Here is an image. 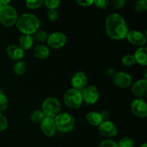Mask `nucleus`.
Returning <instances> with one entry per match:
<instances>
[{"mask_svg": "<svg viewBox=\"0 0 147 147\" xmlns=\"http://www.w3.org/2000/svg\"><path fill=\"white\" fill-rule=\"evenodd\" d=\"M105 30L107 35L114 40L124 39L129 32L127 24L124 19L119 14H111L105 22Z\"/></svg>", "mask_w": 147, "mask_h": 147, "instance_id": "1", "label": "nucleus"}, {"mask_svg": "<svg viewBox=\"0 0 147 147\" xmlns=\"http://www.w3.org/2000/svg\"><path fill=\"white\" fill-rule=\"evenodd\" d=\"M16 26L23 34L32 35L40 27V20L32 14H23L18 17Z\"/></svg>", "mask_w": 147, "mask_h": 147, "instance_id": "2", "label": "nucleus"}, {"mask_svg": "<svg viewBox=\"0 0 147 147\" xmlns=\"http://www.w3.org/2000/svg\"><path fill=\"white\" fill-rule=\"evenodd\" d=\"M54 119L56 128L63 133H68L73 131L76 125L74 117L68 113H60Z\"/></svg>", "mask_w": 147, "mask_h": 147, "instance_id": "3", "label": "nucleus"}, {"mask_svg": "<svg viewBox=\"0 0 147 147\" xmlns=\"http://www.w3.org/2000/svg\"><path fill=\"white\" fill-rule=\"evenodd\" d=\"M61 103L60 100L54 97H49L43 101L42 105V111L46 117L53 118L60 113Z\"/></svg>", "mask_w": 147, "mask_h": 147, "instance_id": "4", "label": "nucleus"}, {"mask_svg": "<svg viewBox=\"0 0 147 147\" xmlns=\"http://www.w3.org/2000/svg\"><path fill=\"white\" fill-rule=\"evenodd\" d=\"M63 101L65 104L70 109H79L81 107L83 103L81 91L74 88L69 89L63 96Z\"/></svg>", "mask_w": 147, "mask_h": 147, "instance_id": "5", "label": "nucleus"}, {"mask_svg": "<svg viewBox=\"0 0 147 147\" xmlns=\"http://www.w3.org/2000/svg\"><path fill=\"white\" fill-rule=\"evenodd\" d=\"M18 15L16 10L9 5L2 6L0 9V23L7 27L16 24Z\"/></svg>", "mask_w": 147, "mask_h": 147, "instance_id": "6", "label": "nucleus"}, {"mask_svg": "<svg viewBox=\"0 0 147 147\" xmlns=\"http://www.w3.org/2000/svg\"><path fill=\"white\" fill-rule=\"evenodd\" d=\"M98 133L103 137L109 139L117 135L118 129L114 123L111 121H103L98 126Z\"/></svg>", "mask_w": 147, "mask_h": 147, "instance_id": "7", "label": "nucleus"}, {"mask_svg": "<svg viewBox=\"0 0 147 147\" xmlns=\"http://www.w3.org/2000/svg\"><path fill=\"white\" fill-rule=\"evenodd\" d=\"M83 102L88 106L93 105L99 98V92L97 88L93 86H86L81 90Z\"/></svg>", "mask_w": 147, "mask_h": 147, "instance_id": "8", "label": "nucleus"}, {"mask_svg": "<svg viewBox=\"0 0 147 147\" xmlns=\"http://www.w3.org/2000/svg\"><path fill=\"white\" fill-rule=\"evenodd\" d=\"M67 42V37L60 32H53L47 39V45L53 49H60L64 47Z\"/></svg>", "mask_w": 147, "mask_h": 147, "instance_id": "9", "label": "nucleus"}, {"mask_svg": "<svg viewBox=\"0 0 147 147\" xmlns=\"http://www.w3.org/2000/svg\"><path fill=\"white\" fill-rule=\"evenodd\" d=\"M113 83L116 87L120 88H129L132 83V77L130 74L125 72L116 73L113 77Z\"/></svg>", "mask_w": 147, "mask_h": 147, "instance_id": "10", "label": "nucleus"}, {"mask_svg": "<svg viewBox=\"0 0 147 147\" xmlns=\"http://www.w3.org/2000/svg\"><path fill=\"white\" fill-rule=\"evenodd\" d=\"M131 110L136 116L145 118L147 116V105L144 99L137 98L133 100L131 104Z\"/></svg>", "mask_w": 147, "mask_h": 147, "instance_id": "11", "label": "nucleus"}, {"mask_svg": "<svg viewBox=\"0 0 147 147\" xmlns=\"http://www.w3.org/2000/svg\"><path fill=\"white\" fill-rule=\"evenodd\" d=\"M126 37L131 44L139 47H143L146 42V35L143 32L138 30L129 31Z\"/></svg>", "mask_w": 147, "mask_h": 147, "instance_id": "12", "label": "nucleus"}, {"mask_svg": "<svg viewBox=\"0 0 147 147\" xmlns=\"http://www.w3.org/2000/svg\"><path fill=\"white\" fill-rule=\"evenodd\" d=\"M88 83V77L83 71L76 72L71 78V85L73 88L81 91L86 87Z\"/></svg>", "mask_w": 147, "mask_h": 147, "instance_id": "13", "label": "nucleus"}, {"mask_svg": "<svg viewBox=\"0 0 147 147\" xmlns=\"http://www.w3.org/2000/svg\"><path fill=\"white\" fill-rule=\"evenodd\" d=\"M40 128L45 136L52 137L55 135L57 129L55 119L53 118L45 117L40 123Z\"/></svg>", "mask_w": 147, "mask_h": 147, "instance_id": "14", "label": "nucleus"}, {"mask_svg": "<svg viewBox=\"0 0 147 147\" xmlns=\"http://www.w3.org/2000/svg\"><path fill=\"white\" fill-rule=\"evenodd\" d=\"M131 91L135 96L139 98L145 97L147 95V80L141 79L137 80L131 87Z\"/></svg>", "mask_w": 147, "mask_h": 147, "instance_id": "15", "label": "nucleus"}, {"mask_svg": "<svg viewBox=\"0 0 147 147\" xmlns=\"http://www.w3.org/2000/svg\"><path fill=\"white\" fill-rule=\"evenodd\" d=\"M7 54L11 60L14 61H20L24 58V50L19 45H11L7 47Z\"/></svg>", "mask_w": 147, "mask_h": 147, "instance_id": "16", "label": "nucleus"}, {"mask_svg": "<svg viewBox=\"0 0 147 147\" xmlns=\"http://www.w3.org/2000/svg\"><path fill=\"white\" fill-rule=\"evenodd\" d=\"M135 61L140 65L146 66L147 65V49L145 47H140L136 50L134 55Z\"/></svg>", "mask_w": 147, "mask_h": 147, "instance_id": "17", "label": "nucleus"}, {"mask_svg": "<svg viewBox=\"0 0 147 147\" xmlns=\"http://www.w3.org/2000/svg\"><path fill=\"white\" fill-rule=\"evenodd\" d=\"M33 53L36 58L40 60H45L47 59L50 55V50L47 46L44 45H37L34 47Z\"/></svg>", "mask_w": 147, "mask_h": 147, "instance_id": "18", "label": "nucleus"}, {"mask_svg": "<svg viewBox=\"0 0 147 147\" xmlns=\"http://www.w3.org/2000/svg\"><path fill=\"white\" fill-rule=\"evenodd\" d=\"M86 121L89 124L94 126H98L103 121L101 113L96 111H90L86 114Z\"/></svg>", "mask_w": 147, "mask_h": 147, "instance_id": "19", "label": "nucleus"}, {"mask_svg": "<svg viewBox=\"0 0 147 147\" xmlns=\"http://www.w3.org/2000/svg\"><path fill=\"white\" fill-rule=\"evenodd\" d=\"M33 42H34V40H33L32 36L30 34H22L19 40L20 47L24 50H30L32 47Z\"/></svg>", "mask_w": 147, "mask_h": 147, "instance_id": "20", "label": "nucleus"}, {"mask_svg": "<svg viewBox=\"0 0 147 147\" xmlns=\"http://www.w3.org/2000/svg\"><path fill=\"white\" fill-rule=\"evenodd\" d=\"M27 64L22 60L17 61L13 66V72L17 76H22L27 71Z\"/></svg>", "mask_w": 147, "mask_h": 147, "instance_id": "21", "label": "nucleus"}, {"mask_svg": "<svg viewBox=\"0 0 147 147\" xmlns=\"http://www.w3.org/2000/svg\"><path fill=\"white\" fill-rule=\"evenodd\" d=\"M44 113L42 111V110H36L32 113L30 116V119L32 122L36 123H40L45 118Z\"/></svg>", "mask_w": 147, "mask_h": 147, "instance_id": "22", "label": "nucleus"}, {"mask_svg": "<svg viewBox=\"0 0 147 147\" xmlns=\"http://www.w3.org/2000/svg\"><path fill=\"white\" fill-rule=\"evenodd\" d=\"M32 36L33 40H35L37 42H40L47 41V39L48 37L47 33L45 31H42V30H37Z\"/></svg>", "mask_w": 147, "mask_h": 147, "instance_id": "23", "label": "nucleus"}, {"mask_svg": "<svg viewBox=\"0 0 147 147\" xmlns=\"http://www.w3.org/2000/svg\"><path fill=\"white\" fill-rule=\"evenodd\" d=\"M134 9L137 12H142L147 9V0H136L134 3Z\"/></svg>", "mask_w": 147, "mask_h": 147, "instance_id": "24", "label": "nucleus"}, {"mask_svg": "<svg viewBox=\"0 0 147 147\" xmlns=\"http://www.w3.org/2000/svg\"><path fill=\"white\" fill-rule=\"evenodd\" d=\"M122 65L125 66H132L136 63L134 55L128 54L123 56L121 59Z\"/></svg>", "mask_w": 147, "mask_h": 147, "instance_id": "25", "label": "nucleus"}, {"mask_svg": "<svg viewBox=\"0 0 147 147\" xmlns=\"http://www.w3.org/2000/svg\"><path fill=\"white\" fill-rule=\"evenodd\" d=\"M119 147H134V142L133 139L130 137H123L119 141L118 144Z\"/></svg>", "mask_w": 147, "mask_h": 147, "instance_id": "26", "label": "nucleus"}, {"mask_svg": "<svg viewBox=\"0 0 147 147\" xmlns=\"http://www.w3.org/2000/svg\"><path fill=\"white\" fill-rule=\"evenodd\" d=\"M26 6L30 9H35L41 7L43 4V0H25Z\"/></svg>", "mask_w": 147, "mask_h": 147, "instance_id": "27", "label": "nucleus"}, {"mask_svg": "<svg viewBox=\"0 0 147 147\" xmlns=\"http://www.w3.org/2000/svg\"><path fill=\"white\" fill-rule=\"evenodd\" d=\"M43 3L49 9H56L60 4V0H43Z\"/></svg>", "mask_w": 147, "mask_h": 147, "instance_id": "28", "label": "nucleus"}, {"mask_svg": "<svg viewBox=\"0 0 147 147\" xmlns=\"http://www.w3.org/2000/svg\"><path fill=\"white\" fill-rule=\"evenodd\" d=\"M8 106V98L4 93L0 94V113L6 110Z\"/></svg>", "mask_w": 147, "mask_h": 147, "instance_id": "29", "label": "nucleus"}, {"mask_svg": "<svg viewBox=\"0 0 147 147\" xmlns=\"http://www.w3.org/2000/svg\"><path fill=\"white\" fill-rule=\"evenodd\" d=\"M98 147H119L118 144L111 139H104L99 144Z\"/></svg>", "mask_w": 147, "mask_h": 147, "instance_id": "30", "label": "nucleus"}, {"mask_svg": "<svg viewBox=\"0 0 147 147\" xmlns=\"http://www.w3.org/2000/svg\"><path fill=\"white\" fill-rule=\"evenodd\" d=\"M59 17L58 11L57 9H49L47 12V17L50 21L54 22L57 20Z\"/></svg>", "mask_w": 147, "mask_h": 147, "instance_id": "31", "label": "nucleus"}, {"mask_svg": "<svg viewBox=\"0 0 147 147\" xmlns=\"http://www.w3.org/2000/svg\"><path fill=\"white\" fill-rule=\"evenodd\" d=\"M93 4L98 8L103 9H106L109 7L110 1H109V0H94Z\"/></svg>", "mask_w": 147, "mask_h": 147, "instance_id": "32", "label": "nucleus"}, {"mask_svg": "<svg viewBox=\"0 0 147 147\" xmlns=\"http://www.w3.org/2000/svg\"><path fill=\"white\" fill-rule=\"evenodd\" d=\"M8 127V121L5 116L0 113V131H4Z\"/></svg>", "mask_w": 147, "mask_h": 147, "instance_id": "33", "label": "nucleus"}, {"mask_svg": "<svg viewBox=\"0 0 147 147\" xmlns=\"http://www.w3.org/2000/svg\"><path fill=\"white\" fill-rule=\"evenodd\" d=\"M113 6L115 9H119L126 4V0H113Z\"/></svg>", "mask_w": 147, "mask_h": 147, "instance_id": "34", "label": "nucleus"}, {"mask_svg": "<svg viewBox=\"0 0 147 147\" xmlns=\"http://www.w3.org/2000/svg\"><path fill=\"white\" fill-rule=\"evenodd\" d=\"M76 2L82 7H89L94 2V0H76Z\"/></svg>", "mask_w": 147, "mask_h": 147, "instance_id": "35", "label": "nucleus"}, {"mask_svg": "<svg viewBox=\"0 0 147 147\" xmlns=\"http://www.w3.org/2000/svg\"><path fill=\"white\" fill-rule=\"evenodd\" d=\"M101 116L103 117V121H106V120H109V112L107 111H103L101 112Z\"/></svg>", "mask_w": 147, "mask_h": 147, "instance_id": "36", "label": "nucleus"}, {"mask_svg": "<svg viewBox=\"0 0 147 147\" xmlns=\"http://www.w3.org/2000/svg\"><path fill=\"white\" fill-rule=\"evenodd\" d=\"M107 73H108V75H109V76H110V77L113 78V76H114L116 74V70H114V69L109 68V70H107Z\"/></svg>", "mask_w": 147, "mask_h": 147, "instance_id": "37", "label": "nucleus"}, {"mask_svg": "<svg viewBox=\"0 0 147 147\" xmlns=\"http://www.w3.org/2000/svg\"><path fill=\"white\" fill-rule=\"evenodd\" d=\"M10 1H11V0H0V4L2 6L8 5L9 3L10 2Z\"/></svg>", "mask_w": 147, "mask_h": 147, "instance_id": "38", "label": "nucleus"}, {"mask_svg": "<svg viewBox=\"0 0 147 147\" xmlns=\"http://www.w3.org/2000/svg\"><path fill=\"white\" fill-rule=\"evenodd\" d=\"M140 147H147V144H146V143H144L143 144L141 145Z\"/></svg>", "mask_w": 147, "mask_h": 147, "instance_id": "39", "label": "nucleus"}, {"mask_svg": "<svg viewBox=\"0 0 147 147\" xmlns=\"http://www.w3.org/2000/svg\"><path fill=\"white\" fill-rule=\"evenodd\" d=\"M1 93H3V92H2V90H1V88H0V94H1Z\"/></svg>", "mask_w": 147, "mask_h": 147, "instance_id": "40", "label": "nucleus"}, {"mask_svg": "<svg viewBox=\"0 0 147 147\" xmlns=\"http://www.w3.org/2000/svg\"><path fill=\"white\" fill-rule=\"evenodd\" d=\"M1 7H2V5H1V4H0V9H1Z\"/></svg>", "mask_w": 147, "mask_h": 147, "instance_id": "41", "label": "nucleus"}]
</instances>
